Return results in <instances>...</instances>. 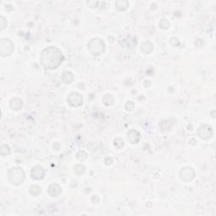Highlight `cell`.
Returning a JSON list of instances; mask_svg holds the SVG:
<instances>
[{
    "label": "cell",
    "instance_id": "1",
    "mask_svg": "<svg viewBox=\"0 0 216 216\" xmlns=\"http://www.w3.org/2000/svg\"><path fill=\"white\" fill-rule=\"evenodd\" d=\"M41 61L45 68H57L63 61V56L59 49L54 47H49L43 50L41 55Z\"/></svg>",
    "mask_w": 216,
    "mask_h": 216
},
{
    "label": "cell",
    "instance_id": "2",
    "mask_svg": "<svg viewBox=\"0 0 216 216\" xmlns=\"http://www.w3.org/2000/svg\"><path fill=\"white\" fill-rule=\"evenodd\" d=\"M25 178V172L20 167H13L9 171L8 179L12 184L20 185L24 182Z\"/></svg>",
    "mask_w": 216,
    "mask_h": 216
},
{
    "label": "cell",
    "instance_id": "3",
    "mask_svg": "<svg viewBox=\"0 0 216 216\" xmlns=\"http://www.w3.org/2000/svg\"><path fill=\"white\" fill-rule=\"evenodd\" d=\"M87 47L93 55H100L103 53L105 51V44L103 41L99 38H94L90 40Z\"/></svg>",
    "mask_w": 216,
    "mask_h": 216
},
{
    "label": "cell",
    "instance_id": "4",
    "mask_svg": "<svg viewBox=\"0 0 216 216\" xmlns=\"http://www.w3.org/2000/svg\"><path fill=\"white\" fill-rule=\"evenodd\" d=\"M15 46L9 39L3 38L0 40V54L3 57L9 56L14 52Z\"/></svg>",
    "mask_w": 216,
    "mask_h": 216
},
{
    "label": "cell",
    "instance_id": "5",
    "mask_svg": "<svg viewBox=\"0 0 216 216\" xmlns=\"http://www.w3.org/2000/svg\"><path fill=\"white\" fill-rule=\"evenodd\" d=\"M67 101L71 107H79L82 106V104H83V97L77 92H72L71 94L68 96Z\"/></svg>",
    "mask_w": 216,
    "mask_h": 216
},
{
    "label": "cell",
    "instance_id": "6",
    "mask_svg": "<svg viewBox=\"0 0 216 216\" xmlns=\"http://www.w3.org/2000/svg\"><path fill=\"white\" fill-rule=\"evenodd\" d=\"M198 135L199 138L204 140H208L209 139L212 135H213V130L212 127L209 125L204 124L199 127L198 129Z\"/></svg>",
    "mask_w": 216,
    "mask_h": 216
},
{
    "label": "cell",
    "instance_id": "7",
    "mask_svg": "<svg viewBox=\"0 0 216 216\" xmlns=\"http://www.w3.org/2000/svg\"><path fill=\"white\" fill-rule=\"evenodd\" d=\"M180 177L182 180L185 182H190L195 177V172L192 167L189 166L184 167L180 171Z\"/></svg>",
    "mask_w": 216,
    "mask_h": 216
},
{
    "label": "cell",
    "instance_id": "8",
    "mask_svg": "<svg viewBox=\"0 0 216 216\" xmlns=\"http://www.w3.org/2000/svg\"><path fill=\"white\" fill-rule=\"evenodd\" d=\"M30 176H31V178L35 179V180H41L45 177L44 169L40 166H35L31 169Z\"/></svg>",
    "mask_w": 216,
    "mask_h": 216
},
{
    "label": "cell",
    "instance_id": "9",
    "mask_svg": "<svg viewBox=\"0 0 216 216\" xmlns=\"http://www.w3.org/2000/svg\"><path fill=\"white\" fill-rule=\"evenodd\" d=\"M48 192L51 197H58L62 192V188L58 184L53 183L48 187Z\"/></svg>",
    "mask_w": 216,
    "mask_h": 216
},
{
    "label": "cell",
    "instance_id": "10",
    "mask_svg": "<svg viewBox=\"0 0 216 216\" xmlns=\"http://www.w3.org/2000/svg\"><path fill=\"white\" fill-rule=\"evenodd\" d=\"M127 139L132 144H138L140 140V133L137 130H131L127 133Z\"/></svg>",
    "mask_w": 216,
    "mask_h": 216
},
{
    "label": "cell",
    "instance_id": "11",
    "mask_svg": "<svg viewBox=\"0 0 216 216\" xmlns=\"http://www.w3.org/2000/svg\"><path fill=\"white\" fill-rule=\"evenodd\" d=\"M23 107V101L21 98H14L10 101V107L15 111H19Z\"/></svg>",
    "mask_w": 216,
    "mask_h": 216
},
{
    "label": "cell",
    "instance_id": "12",
    "mask_svg": "<svg viewBox=\"0 0 216 216\" xmlns=\"http://www.w3.org/2000/svg\"><path fill=\"white\" fill-rule=\"evenodd\" d=\"M129 6V3L126 0H118L116 1V8L118 9L119 11H124Z\"/></svg>",
    "mask_w": 216,
    "mask_h": 216
},
{
    "label": "cell",
    "instance_id": "13",
    "mask_svg": "<svg viewBox=\"0 0 216 216\" xmlns=\"http://www.w3.org/2000/svg\"><path fill=\"white\" fill-rule=\"evenodd\" d=\"M152 50H153V45L150 42H145L141 45V52L144 53H150Z\"/></svg>",
    "mask_w": 216,
    "mask_h": 216
},
{
    "label": "cell",
    "instance_id": "14",
    "mask_svg": "<svg viewBox=\"0 0 216 216\" xmlns=\"http://www.w3.org/2000/svg\"><path fill=\"white\" fill-rule=\"evenodd\" d=\"M62 80L65 84H71L74 80V75L71 72L66 71L62 74Z\"/></svg>",
    "mask_w": 216,
    "mask_h": 216
},
{
    "label": "cell",
    "instance_id": "15",
    "mask_svg": "<svg viewBox=\"0 0 216 216\" xmlns=\"http://www.w3.org/2000/svg\"><path fill=\"white\" fill-rule=\"evenodd\" d=\"M103 103L106 105V106H111L114 103V98L112 95L110 94H107L104 96L103 98Z\"/></svg>",
    "mask_w": 216,
    "mask_h": 216
},
{
    "label": "cell",
    "instance_id": "16",
    "mask_svg": "<svg viewBox=\"0 0 216 216\" xmlns=\"http://www.w3.org/2000/svg\"><path fill=\"white\" fill-rule=\"evenodd\" d=\"M74 172L77 175L80 176V175L84 174V172H85V167L81 165V164H78L74 166Z\"/></svg>",
    "mask_w": 216,
    "mask_h": 216
},
{
    "label": "cell",
    "instance_id": "17",
    "mask_svg": "<svg viewBox=\"0 0 216 216\" xmlns=\"http://www.w3.org/2000/svg\"><path fill=\"white\" fill-rule=\"evenodd\" d=\"M0 153H1V155H2V156H6V155L10 154V148L6 145H1Z\"/></svg>",
    "mask_w": 216,
    "mask_h": 216
},
{
    "label": "cell",
    "instance_id": "18",
    "mask_svg": "<svg viewBox=\"0 0 216 216\" xmlns=\"http://www.w3.org/2000/svg\"><path fill=\"white\" fill-rule=\"evenodd\" d=\"M30 192L33 196H38L41 193V187L37 185H32L30 187Z\"/></svg>",
    "mask_w": 216,
    "mask_h": 216
},
{
    "label": "cell",
    "instance_id": "19",
    "mask_svg": "<svg viewBox=\"0 0 216 216\" xmlns=\"http://www.w3.org/2000/svg\"><path fill=\"white\" fill-rule=\"evenodd\" d=\"M169 25H170V24H169V22L167 20H166V19H163V20H161L160 22V27L161 28V29H164V30H166V29H168Z\"/></svg>",
    "mask_w": 216,
    "mask_h": 216
},
{
    "label": "cell",
    "instance_id": "20",
    "mask_svg": "<svg viewBox=\"0 0 216 216\" xmlns=\"http://www.w3.org/2000/svg\"><path fill=\"white\" fill-rule=\"evenodd\" d=\"M114 145H115L117 148H122L123 145H124V143H123V140L121 139H117L114 140Z\"/></svg>",
    "mask_w": 216,
    "mask_h": 216
},
{
    "label": "cell",
    "instance_id": "21",
    "mask_svg": "<svg viewBox=\"0 0 216 216\" xmlns=\"http://www.w3.org/2000/svg\"><path fill=\"white\" fill-rule=\"evenodd\" d=\"M125 108H126V110L127 111H133V108H134V104H133V102H132V101H127V103H126V105H125Z\"/></svg>",
    "mask_w": 216,
    "mask_h": 216
},
{
    "label": "cell",
    "instance_id": "22",
    "mask_svg": "<svg viewBox=\"0 0 216 216\" xmlns=\"http://www.w3.org/2000/svg\"><path fill=\"white\" fill-rule=\"evenodd\" d=\"M83 155H87V154H86L85 151H80L79 153L77 154V158L79 160H81V161H83V160H86V158H85V157H83Z\"/></svg>",
    "mask_w": 216,
    "mask_h": 216
},
{
    "label": "cell",
    "instance_id": "23",
    "mask_svg": "<svg viewBox=\"0 0 216 216\" xmlns=\"http://www.w3.org/2000/svg\"><path fill=\"white\" fill-rule=\"evenodd\" d=\"M0 24H1V30H3V29L7 26V21H5V18H4L3 16H1Z\"/></svg>",
    "mask_w": 216,
    "mask_h": 216
},
{
    "label": "cell",
    "instance_id": "24",
    "mask_svg": "<svg viewBox=\"0 0 216 216\" xmlns=\"http://www.w3.org/2000/svg\"><path fill=\"white\" fill-rule=\"evenodd\" d=\"M87 4L89 5L90 8H96L97 7V4H98V2H96V1H89V2H87Z\"/></svg>",
    "mask_w": 216,
    "mask_h": 216
}]
</instances>
